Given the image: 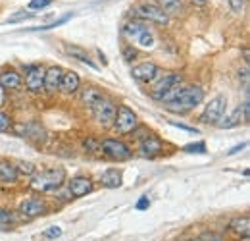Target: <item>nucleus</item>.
<instances>
[{
	"instance_id": "21",
	"label": "nucleus",
	"mask_w": 250,
	"mask_h": 241,
	"mask_svg": "<svg viewBox=\"0 0 250 241\" xmlns=\"http://www.w3.org/2000/svg\"><path fill=\"white\" fill-rule=\"evenodd\" d=\"M229 232L237 238H249L250 232V220L249 216H239V218H233L229 222Z\"/></svg>"
},
{
	"instance_id": "32",
	"label": "nucleus",
	"mask_w": 250,
	"mask_h": 241,
	"mask_svg": "<svg viewBox=\"0 0 250 241\" xmlns=\"http://www.w3.org/2000/svg\"><path fill=\"white\" fill-rule=\"evenodd\" d=\"M10 127H12V118H10V114H6V112L0 110V133L8 131Z\"/></svg>"
},
{
	"instance_id": "8",
	"label": "nucleus",
	"mask_w": 250,
	"mask_h": 241,
	"mask_svg": "<svg viewBox=\"0 0 250 241\" xmlns=\"http://www.w3.org/2000/svg\"><path fill=\"white\" fill-rule=\"evenodd\" d=\"M181 83H183V75H181V73H175V72L166 73V75H162L158 81L152 83V87H150V96H152L154 100H158V102H162L164 96H166L169 91L179 87Z\"/></svg>"
},
{
	"instance_id": "12",
	"label": "nucleus",
	"mask_w": 250,
	"mask_h": 241,
	"mask_svg": "<svg viewBox=\"0 0 250 241\" xmlns=\"http://www.w3.org/2000/svg\"><path fill=\"white\" fill-rule=\"evenodd\" d=\"M160 68L154 62H139L131 68V75L133 79L141 81V83H154L156 77H160Z\"/></svg>"
},
{
	"instance_id": "19",
	"label": "nucleus",
	"mask_w": 250,
	"mask_h": 241,
	"mask_svg": "<svg viewBox=\"0 0 250 241\" xmlns=\"http://www.w3.org/2000/svg\"><path fill=\"white\" fill-rule=\"evenodd\" d=\"M102 98H104V93L98 89V87H93V85L83 87L81 93H79V100H81L85 106H89V108H93L94 104H96L98 100H102Z\"/></svg>"
},
{
	"instance_id": "17",
	"label": "nucleus",
	"mask_w": 250,
	"mask_h": 241,
	"mask_svg": "<svg viewBox=\"0 0 250 241\" xmlns=\"http://www.w3.org/2000/svg\"><path fill=\"white\" fill-rule=\"evenodd\" d=\"M100 183H102V187H106V189H118V187H122V183H124V174H122V170H118V168H108V170L102 172Z\"/></svg>"
},
{
	"instance_id": "40",
	"label": "nucleus",
	"mask_w": 250,
	"mask_h": 241,
	"mask_svg": "<svg viewBox=\"0 0 250 241\" xmlns=\"http://www.w3.org/2000/svg\"><path fill=\"white\" fill-rule=\"evenodd\" d=\"M245 147H247V143H241V145H237V147H233V149H231V151L227 152V154H237V152H241V151H243Z\"/></svg>"
},
{
	"instance_id": "23",
	"label": "nucleus",
	"mask_w": 250,
	"mask_h": 241,
	"mask_svg": "<svg viewBox=\"0 0 250 241\" xmlns=\"http://www.w3.org/2000/svg\"><path fill=\"white\" fill-rule=\"evenodd\" d=\"M158 8L169 18V16H179L185 8H183V0H156L154 2Z\"/></svg>"
},
{
	"instance_id": "3",
	"label": "nucleus",
	"mask_w": 250,
	"mask_h": 241,
	"mask_svg": "<svg viewBox=\"0 0 250 241\" xmlns=\"http://www.w3.org/2000/svg\"><path fill=\"white\" fill-rule=\"evenodd\" d=\"M131 135L139 141V154L145 156V158H156L164 151L162 139L158 137L156 133H152L150 129H146L143 125H137V129Z\"/></svg>"
},
{
	"instance_id": "37",
	"label": "nucleus",
	"mask_w": 250,
	"mask_h": 241,
	"mask_svg": "<svg viewBox=\"0 0 250 241\" xmlns=\"http://www.w3.org/2000/svg\"><path fill=\"white\" fill-rule=\"evenodd\" d=\"M135 207H137V211H146V209L150 207V201H148V197H146V195H143V197L137 201V205H135Z\"/></svg>"
},
{
	"instance_id": "4",
	"label": "nucleus",
	"mask_w": 250,
	"mask_h": 241,
	"mask_svg": "<svg viewBox=\"0 0 250 241\" xmlns=\"http://www.w3.org/2000/svg\"><path fill=\"white\" fill-rule=\"evenodd\" d=\"M127 39H131V41H135L139 47H143V48H152L154 45H156V39H154V33L148 29V25L145 24V22H139V20H135V22H127L124 25V29H122Z\"/></svg>"
},
{
	"instance_id": "36",
	"label": "nucleus",
	"mask_w": 250,
	"mask_h": 241,
	"mask_svg": "<svg viewBox=\"0 0 250 241\" xmlns=\"http://www.w3.org/2000/svg\"><path fill=\"white\" fill-rule=\"evenodd\" d=\"M200 240L202 241H225L223 240V236H219V234H216V232H206V234L200 236Z\"/></svg>"
},
{
	"instance_id": "28",
	"label": "nucleus",
	"mask_w": 250,
	"mask_h": 241,
	"mask_svg": "<svg viewBox=\"0 0 250 241\" xmlns=\"http://www.w3.org/2000/svg\"><path fill=\"white\" fill-rule=\"evenodd\" d=\"M183 151L188 154H206V143L204 141H198V143H188L183 147Z\"/></svg>"
},
{
	"instance_id": "39",
	"label": "nucleus",
	"mask_w": 250,
	"mask_h": 241,
	"mask_svg": "<svg viewBox=\"0 0 250 241\" xmlns=\"http://www.w3.org/2000/svg\"><path fill=\"white\" fill-rule=\"evenodd\" d=\"M229 4H231V8L235 12H241L245 8V0H229Z\"/></svg>"
},
{
	"instance_id": "26",
	"label": "nucleus",
	"mask_w": 250,
	"mask_h": 241,
	"mask_svg": "<svg viewBox=\"0 0 250 241\" xmlns=\"http://www.w3.org/2000/svg\"><path fill=\"white\" fill-rule=\"evenodd\" d=\"M14 166H16V170H18V174L33 176V174L37 172L35 164H33V162H27V160H20V162H14Z\"/></svg>"
},
{
	"instance_id": "34",
	"label": "nucleus",
	"mask_w": 250,
	"mask_h": 241,
	"mask_svg": "<svg viewBox=\"0 0 250 241\" xmlns=\"http://www.w3.org/2000/svg\"><path fill=\"white\" fill-rule=\"evenodd\" d=\"M137 58H139V52H137V48H133V47H125V48H124V60L131 64V62L137 60Z\"/></svg>"
},
{
	"instance_id": "31",
	"label": "nucleus",
	"mask_w": 250,
	"mask_h": 241,
	"mask_svg": "<svg viewBox=\"0 0 250 241\" xmlns=\"http://www.w3.org/2000/svg\"><path fill=\"white\" fill-rule=\"evenodd\" d=\"M83 147H85V151L87 152H100V141H96V139H93V137H89V139L83 141Z\"/></svg>"
},
{
	"instance_id": "5",
	"label": "nucleus",
	"mask_w": 250,
	"mask_h": 241,
	"mask_svg": "<svg viewBox=\"0 0 250 241\" xmlns=\"http://www.w3.org/2000/svg\"><path fill=\"white\" fill-rule=\"evenodd\" d=\"M131 16H135L139 22H150V24H158V25H167V22H169V18L156 4L148 2V0H141L139 4H135L131 8Z\"/></svg>"
},
{
	"instance_id": "20",
	"label": "nucleus",
	"mask_w": 250,
	"mask_h": 241,
	"mask_svg": "<svg viewBox=\"0 0 250 241\" xmlns=\"http://www.w3.org/2000/svg\"><path fill=\"white\" fill-rule=\"evenodd\" d=\"M241 121H245V110H243V106H237L229 116L225 114L216 125L221 127V129H231V127H237Z\"/></svg>"
},
{
	"instance_id": "9",
	"label": "nucleus",
	"mask_w": 250,
	"mask_h": 241,
	"mask_svg": "<svg viewBox=\"0 0 250 241\" xmlns=\"http://www.w3.org/2000/svg\"><path fill=\"white\" fill-rule=\"evenodd\" d=\"M139 125V118L137 114L133 112V108L120 104L118 110H116V120H114V127L120 135H131Z\"/></svg>"
},
{
	"instance_id": "2",
	"label": "nucleus",
	"mask_w": 250,
	"mask_h": 241,
	"mask_svg": "<svg viewBox=\"0 0 250 241\" xmlns=\"http://www.w3.org/2000/svg\"><path fill=\"white\" fill-rule=\"evenodd\" d=\"M65 170L56 166V168H44L41 172H35L29 181V187L37 193H52L58 191L65 183Z\"/></svg>"
},
{
	"instance_id": "42",
	"label": "nucleus",
	"mask_w": 250,
	"mask_h": 241,
	"mask_svg": "<svg viewBox=\"0 0 250 241\" xmlns=\"http://www.w3.org/2000/svg\"><path fill=\"white\" fill-rule=\"evenodd\" d=\"M187 241H202L200 238H194V240H187Z\"/></svg>"
},
{
	"instance_id": "7",
	"label": "nucleus",
	"mask_w": 250,
	"mask_h": 241,
	"mask_svg": "<svg viewBox=\"0 0 250 241\" xmlns=\"http://www.w3.org/2000/svg\"><path fill=\"white\" fill-rule=\"evenodd\" d=\"M227 112V96L225 95H216L206 106L204 112L200 114V121L208 125H216Z\"/></svg>"
},
{
	"instance_id": "18",
	"label": "nucleus",
	"mask_w": 250,
	"mask_h": 241,
	"mask_svg": "<svg viewBox=\"0 0 250 241\" xmlns=\"http://www.w3.org/2000/svg\"><path fill=\"white\" fill-rule=\"evenodd\" d=\"M81 89V79L75 72H63L62 81H60V91L63 95H75Z\"/></svg>"
},
{
	"instance_id": "24",
	"label": "nucleus",
	"mask_w": 250,
	"mask_h": 241,
	"mask_svg": "<svg viewBox=\"0 0 250 241\" xmlns=\"http://www.w3.org/2000/svg\"><path fill=\"white\" fill-rule=\"evenodd\" d=\"M20 135H23V137L31 139V141H35V143H42V141L46 139V131H44L39 123H27V125H25V129H23V131H20Z\"/></svg>"
},
{
	"instance_id": "15",
	"label": "nucleus",
	"mask_w": 250,
	"mask_h": 241,
	"mask_svg": "<svg viewBox=\"0 0 250 241\" xmlns=\"http://www.w3.org/2000/svg\"><path fill=\"white\" fill-rule=\"evenodd\" d=\"M46 203L41 199V197H29V199H25L21 205H20V212L25 216V218H37V216H41V214H44L46 212Z\"/></svg>"
},
{
	"instance_id": "30",
	"label": "nucleus",
	"mask_w": 250,
	"mask_h": 241,
	"mask_svg": "<svg viewBox=\"0 0 250 241\" xmlns=\"http://www.w3.org/2000/svg\"><path fill=\"white\" fill-rule=\"evenodd\" d=\"M12 222H14V214L8 211V209H2V207H0V230H2L4 226L12 224Z\"/></svg>"
},
{
	"instance_id": "33",
	"label": "nucleus",
	"mask_w": 250,
	"mask_h": 241,
	"mask_svg": "<svg viewBox=\"0 0 250 241\" xmlns=\"http://www.w3.org/2000/svg\"><path fill=\"white\" fill-rule=\"evenodd\" d=\"M54 0H31L29 2V10H44L52 4Z\"/></svg>"
},
{
	"instance_id": "29",
	"label": "nucleus",
	"mask_w": 250,
	"mask_h": 241,
	"mask_svg": "<svg viewBox=\"0 0 250 241\" xmlns=\"http://www.w3.org/2000/svg\"><path fill=\"white\" fill-rule=\"evenodd\" d=\"M33 18L31 12H25V10H21V12H16V14H12L8 20H6V24H18V22H25V20H29Z\"/></svg>"
},
{
	"instance_id": "14",
	"label": "nucleus",
	"mask_w": 250,
	"mask_h": 241,
	"mask_svg": "<svg viewBox=\"0 0 250 241\" xmlns=\"http://www.w3.org/2000/svg\"><path fill=\"white\" fill-rule=\"evenodd\" d=\"M63 72L65 70H62L60 66H52V68L44 70V89H42V93L56 95L60 91V81H62Z\"/></svg>"
},
{
	"instance_id": "1",
	"label": "nucleus",
	"mask_w": 250,
	"mask_h": 241,
	"mask_svg": "<svg viewBox=\"0 0 250 241\" xmlns=\"http://www.w3.org/2000/svg\"><path fill=\"white\" fill-rule=\"evenodd\" d=\"M204 100V89L198 85H179L164 102V108L173 114H187Z\"/></svg>"
},
{
	"instance_id": "25",
	"label": "nucleus",
	"mask_w": 250,
	"mask_h": 241,
	"mask_svg": "<svg viewBox=\"0 0 250 241\" xmlns=\"http://www.w3.org/2000/svg\"><path fill=\"white\" fill-rule=\"evenodd\" d=\"M67 50H69V54L75 58V60L83 62V64H87L89 68H93V70H96V64H94L91 58H89V54L85 52V50H81V48H77V47H67Z\"/></svg>"
},
{
	"instance_id": "35",
	"label": "nucleus",
	"mask_w": 250,
	"mask_h": 241,
	"mask_svg": "<svg viewBox=\"0 0 250 241\" xmlns=\"http://www.w3.org/2000/svg\"><path fill=\"white\" fill-rule=\"evenodd\" d=\"M62 236V228H58V226H52V228H48L46 232H44V238L46 240H56V238H60Z\"/></svg>"
},
{
	"instance_id": "38",
	"label": "nucleus",
	"mask_w": 250,
	"mask_h": 241,
	"mask_svg": "<svg viewBox=\"0 0 250 241\" xmlns=\"http://www.w3.org/2000/svg\"><path fill=\"white\" fill-rule=\"evenodd\" d=\"M173 127H179V129H185L188 133H198V129L196 127H190V125H185V123H179V121H169Z\"/></svg>"
},
{
	"instance_id": "27",
	"label": "nucleus",
	"mask_w": 250,
	"mask_h": 241,
	"mask_svg": "<svg viewBox=\"0 0 250 241\" xmlns=\"http://www.w3.org/2000/svg\"><path fill=\"white\" fill-rule=\"evenodd\" d=\"M71 16L73 14H63L62 18H58V20H54V22H50V24H46V25H41V27H35L33 31H44V29H54V27H60L62 24H65L67 20H71Z\"/></svg>"
},
{
	"instance_id": "6",
	"label": "nucleus",
	"mask_w": 250,
	"mask_h": 241,
	"mask_svg": "<svg viewBox=\"0 0 250 241\" xmlns=\"http://www.w3.org/2000/svg\"><path fill=\"white\" fill-rule=\"evenodd\" d=\"M100 152H104L114 162H125L133 156V149L125 141L114 139V137H106L100 141Z\"/></svg>"
},
{
	"instance_id": "22",
	"label": "nucleus",
	"mask_w": 250,
	"mask_h": 241,
	"mask_svg": "<svg viewBox=\"0 0 250 241\" xmlns=\"http://www.w3.org/2000/svg\"><path fill=\"white\" fill-rule=\"evenodd\" d=\"M0 181L2 183H18L20 181V174H18L14 162L0 160Z\"/></svg>"
},
{
	"instance_id": "10",
	"label": "nucleus",
	"mask_w": 250,
	"mask_h": 241,
	"mask_svg": "<svg viewBox=\"0 0 250 241\" xmlns=\"http://www.w3.org/2000/svg\"><path fill=\"white\" fill-rule=\"evenodd\" d=\"M116 110H118V104H116L112 98H106V96H104L102 100H98L93 108H91L94 120L98 121V123H102L104 127L114 125V120H116Z\"/></svg>"
},
{
	"instance_id": "11",
	"label": "nucleus",
	"mask_w": 250,
	"mask_h": 241,
	"mask_svg": "<svg viewBox=\"0 0 250 241\" xmlns=\"http://www.w3.org/2000/svg\"><path fill=\"white\" fill-rule=\"evenodd\" d=\"M25 89L33 93V95H41L44 89V68L39 66V64H31V66H25Z\"/></svg>"
},
{
	"instance_id": "16",
	"label": "nucleus",
	"mask_w": 250,
	"mask_h": 241,
	"mask_svg": "<svg viewBox=\"0 0 250 241\" xmlns=\"http://www.w3.org/2000/svg\"><path fill=\"white\" fill-rule=\"evenodd\" d=\"M21 85H23V77L20 72H16V70H2L0 72V87L4 91H18Z\"/></svg>"
},
{
	"instance_id": "43",
	"label": "nucleus",
	"mask_w": 250,
	"mask_h": 241,
	"mask_svg": "<svg viewBox=\"0 0 250 241\" xmlns=\"http://www.w3.org/2000/svg\"><path fill=\"white\" fill-rule=\"evenodd\" d=\"M196 2H198V4H204V2H206V0H196Z\"/></svg>"
},
{
	"instance_id": "13",
	"label": "nucleus",
	"mask_w": 250,
	"mask_h": 241,
	"mask_svg": "<svg viewBox=\"0 0 250 241\" xmlns=\"http://www.w3.org/2000/svg\"><path fill=\"white\" fill-rule=\"evenodd\" d=\"M94 189V181L91 178H87V176H75V178H71V180L67 181V191H69V195L71 197H87V195H91Z\"/></svg>"
},
{
	"instance_id": "41",
	"label": "nucleus",
	"mask_w": 250,
	"mask_h": 241,
	"mask_svg": "<svg viewBox=\"0 0 250 241\" xmlns=\"http://www.w3.org/2000/svg\"><path fill=\"white\" fill-rule=\"evenodd\" d=\"M0 104H4V89L0 87Z\"/></svg>"
}]
</instances>
